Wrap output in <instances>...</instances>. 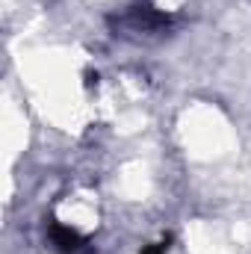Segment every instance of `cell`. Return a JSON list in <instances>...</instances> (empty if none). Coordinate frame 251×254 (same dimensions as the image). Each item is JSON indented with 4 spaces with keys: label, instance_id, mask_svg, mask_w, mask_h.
I'll use <instances>...</instances> for the list:
<instances>
[{
    "label": "cell",
    "instance_id": "1",
    "mask_svg": "<svg viewBox=\"0 0 251 254\" xmlns=\"http://www.w3.org/2000/svg\"><path fill=\"white\" fill-rule=\"evenodd\" d=\"M172 24H175V18H172V15L157 12V9H151V6H136V9H130L125 18L119 21V27H122V30H130V33H145V36H151V33H166Z\"/></svg>",
    "mask_w": 251,
    "mask_h": 254
},
{
    "label": "cell",
    "instance_id": "2",
    "mask_svg": "<svg viewBox=\"0 0 251 254\" xmlns=\"http://www.w3.org/2000/svg\"><path fill=\"white\" fill-rule=\"evenodd\" d=\"M48 237H51V246H54L57 254H89L92 252L86 237H80L74 228H65L60 222H54L48 228Z\"/></svg>",
    "mask_w": 251,
    "mask_h": 254
},
{
    "label": "cell",
    "instance_id": "3",
    "mask_svg": "<svg viewBox=\"0 0 251 254\" xmlns=\"http://www.w3.org/2000/svg\"><path fill=\"white\" fill-rule=\"evenodd\" d=\"M169 249H172V237H163V240H157V243L139 249V254H166Z\"/></svg>",
    "mask_w": 251,
    "mask_h": 254
}]
</instances>
